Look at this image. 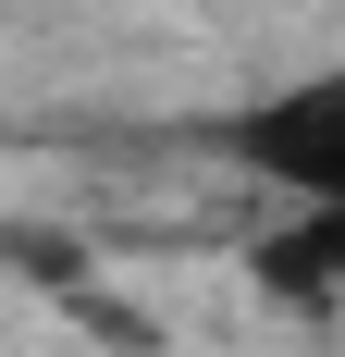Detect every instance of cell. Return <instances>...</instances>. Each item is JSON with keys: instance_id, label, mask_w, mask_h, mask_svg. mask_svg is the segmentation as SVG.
<instances>
[{"instance_id": "obj_1", "label": "cell", "mask_w": 345, "mask_h": 357, "mask_svg": "<svg viewBox=\"0 0 345 357\" xmlns=\"http://www.w3.org/2000/svg\"><path fill=\"white\" fill-rule=\"evenodd\" d=\"M235 160L272 173L284 197H309V210H345V74H309V86L259 99L235 123Z\"/></svg>"}, {"instance_id": "obj_2", "label": "cell", "mask_w": 345, "mask_h": 357, "mask_svg": "<svg viewBox=\"0 0 345 357\" xmlns=\"http://www.w3.org/2000/svg\"><path fill=\"white\" fill-rule=\"evenodd\" d=\"M259 284H284V296H333V284H345V210H309L296 234H272V247H259Z\"/></svg>"}]
</instances>
